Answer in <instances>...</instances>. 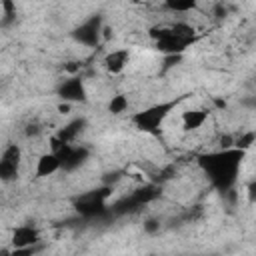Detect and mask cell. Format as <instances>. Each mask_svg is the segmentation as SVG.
<instances>
[{
	"instance_id": "7a4b0ae2",
	"label": "cell",
	"mask_w": 256,
	"mask_h": 256,
	"mask_svg": "<svg viewBox=\"0 0 256 256\" xmlns=\"http://www.w3.org/2000/svg\"><path fill=\"white\" fill-rule=\"evenodd\" d=\"M184 100V96L176 98V100H168V102H158V104H152L136 114H132V124L140 130V132H146V134H158L164 120L168 118V114Z\"/></svg>"
},
{
	"instance_id": "cb8c5ba5",
	"label": "cell",
	"mask_w": 256,
	"mask_h": 256,
	"mask_svg": "<svg viewBox=\"0 0 256 256\" xmlns=\"http://www.w3.org/2000/svg\"><path fill=\"white\" fill-rule=\"evenodd\" d=\"M42 132V128H40V124H28L26 126V136H36V134H40Z\"/></svg>"
},
{
	"instance_id": "7c38bea8",
	"label": "cell",
	"mask_w": 256,
	"mask_h": 256,
	"mask_svg": "<svg viewBox=\"0 0 256 256\" xmlns=\"http://www.w3.org/2000/svg\"><path fill=\"white\" fill-rule=\"evenodd\" d=\"M20 176V166L0 158V182H14Z\"/></svg>"
},
{
	"instance_id": "7402d4cb",
	"label": "cell",
	"mask_w": 256,
	"mask_h": 256,
	"mask_svg": "<svg viewBox=\"0 0 256 256\" xmlns=\"http://www.w3.org/2000/svg\"><path fill=\"white\" fill-rule=\"evenodd\" d=\"M214 16H216L218 20L226 18V16H228V8H226L224 4H216V6H214Z\"/></svg>"
},
{
	"instance_id": "ba28073f",
	"label": "cell",
	"mask_w": 256,
	"mask_h": 256,
	"mask_svg": "<svg viewBox=\"0 0 256 256\" xmlns=\"http://www.w3.org/2000/svg\"><path fill=\"white\" fill-rule=\"evenodd\" d=\"M128 60H130V52H128V48H118V50L108 52V54L104 56L102 64H104V68H106L110 74H120V72L126 68Z\"/></svg>"
},
{
	"instance_id": "9c48e42d",
	"label": "cell",
	"mask_w": 256,
	"mask_h": 256,
	"mask_svg": "<svg viewBox=\"0 0 256 256\" xmlns=\"http://www.w3.org/2000/svg\"><path fill=\"white\" fill-rule=\"evenodd\" d=\"M86 128V118H74L72 122H68L64 128H60L56 132V136L64 142V144H74V140L84 132Z\"/></svg>"
},
{
	"instance_id": "ffe728a7",
	"label": "cell",
	"mask_w": 256,
	"mask_h": 256,
	"mask_svg": "<svg viewBox=\"0 0 256 256\" xmlns=\"http://www.w3.org/2000/svg\"><path fill=\"white\" fill-rule=\"evenodd\" d=\"M218 144H220V150L234 148V136H232V134H222L220 140H218Z\"/></svg>"
},
{
	"instance_id": "d4e9b609",
	"label": "cell",
	"mask_w": 256,
	"mask_h": 256,
	"mask_svg": "<svg viewBox=\"0 0 256 256\" xmlns=\"http://www.w3.org/2000/svg\"><path fill=\"white\" fill-rule=\"evenodd\" d=\"M112 38V28L110 26H102V42H106V40H110Z\"/></svg>"
},
{
	"instance_id": "d6986e66",
	"label": "cell",
	"mask_w": 256,
	"mask_h": 256,
	"mask_svg": "<svg viewBox=\"0 0 256 256\" xmlns=\"http://www.w3.org/2000/svg\"><path fill=\"white\" fill-rule=\"evenodd\" d=\"M0 4H2V16H18L14 0H0Z\"/></svg>"
},
{
	"instance_id": "3957f363",
	"label": "cell",
	"mask_w": 256,
	"mask_h": 256,
	"mask_svg": "<svg viewBox=\"0 0 256 256\" xmlns=\"http://www.w3.org/2000/svg\"><path fill=\"white\" fill-rule=\"evenodd\" d=\"M102 26H104L102 16L100 14H92L84 22H80L70 34L78 44L88 46V48H96V46L102 44Z\"/></svg>"
},
{
	"instance_id": "484cf974",
	"label": "cell",
	"mask_w": 256,
	"mask_h": 256,
	"mask_svg": "<svg viewBox=\"0 0 256 256\" xmlns=\"http://www.w3.org/2000/svg\"><path fill=\"white\" fill-rule=\"evenodd\" d=\"M70 106H72L70 102H60V104H58V112H60V114H68V112H70Z\"/></svg>"
},
{
	"instance_id": "603a6c76",
	"label": "cell",
	"mask_w": 256,
	"mask_h": 256,
	"mask_svg": "<svg viewBox=\"0 0 256 256\" xmlns=\"http://www.w3.org/2000/svg\"><path fill=\"white\" fill-rule=\"evenodd\" d=\"M64 72H68V74L80 72V62H66V64H64Z\"/></svg>"
},
{
	"instance_id": "5bb4252c",
	"label": "cell",
	"mask_w": 256,
	"mask_h": 256,
	"mask_svg": "<svg viewBox=\"0 0 256 256\" xmlns=\"http://www.w3.org/2000/svg\"><path fill=\"white\" fill-rule=\"evenodd\" d=\"M164 6L170 12H190L198 6V0H164Z\"/></svg>"
},
{
	"instance_id": "52a82bcc",
	"label": "cell",
	"mask_w": 256,
	"mask_h": 256,
	"mask_svg": "<svg viewBox=\"0 0 256 256\" xmlns=\"http://www.w3.org/2000/svg\"><path fill=\"white\" fill-rule=\"evenodd\" d=\"M190 40L186 38H180L178 34L172 32V28H168V32L156 40V50L162 52L164 56H170V54H184V50L188 48Z\"/></svg>"
},
{
	"instance_id": "8fae6325",
	"label": "cell",
	"mask_w": 256,
	"mask_h": 256,
	"mask_svg": "<svg viewBox=\"0 0 256 256\" xmlns=\"http://www.w3.org/2000/svg\"><path fill=\"white\" fill-rule=\"evenodd\" d=\"M208 110H204V108H198V110H186L184 114H182V128L186 130V132H194V130H198V128H202V124L208 120Z\"/></svg>"
},
{
	"instance_id": "44dd1931",
	"label": "cell",
	"mask_w": 256,
	"mask_h": 256,
	"mask_svg": "<svg viewBox=\"0 0 256 256\" xmlns=\"http://www.w3.org/2000/svg\"><path fill=\"white\" fill-rule=\"evenodd\" d=\"M246 194H248V200H250V204H254V202H256V180H250V182H248Z\"/></svg>"
},
{
	"instance_id": "277c9868",
	"label": "cell",
	"mask_w": 256,
	"mask_h": 256,
	"mask_svg": "<svg viewBox=\"0 0 256 256\" xmlns=\"http://www.w3.org/2000/svg\"><path fill=\"white\" fill-rule=\"evenodd\" d=\"M56 96L62 100V102H88V92H86V86H84V80L80 76H70L66 80H62L58 86H56Z\"/></svg>"
},
{
	"instance_id": "4316f807",
	"label": "cell",
	"mask_w": 256,
	"mask_h": 256,
	"mask_svg": "<svg viewBox=\"0 0 256 256\" xmlns=\"http://www.w3.org/2000/svg\"><path fill=\"white\" fill-rule=\"evenodd\" d=\"M214 104H216L218 108H226V102H224V100H218V98H216V100H214Z\"/></svg>"
},
{
	"instance_id": "6da1fadb",
	"label": "cell",
	"mask_w": 256,
	"mask_h": 256,
	"mask_svg": "<svg viewBox=\"0 0 256 256\" xmlns=\"http://www.w3.org/2000/svg\"><path fill=\"white\" fill-rule=\"evenodd\" d=\"M244 156H246L244 150L228 148V150H220V152L200 156V166L210 176L212 184L218 186L222 192H226L236 182L238 168H240Z\"/></svg>"
},
{
	"instance_id": "ac0fdd59",
	"label": "cell",
	"mask_w": 256,
	"mask_h": 256,
	"mask_svg": "<svg viewBox=\"0 0 256 256\" xmlns=\"http://www.w3.org/2000/svg\"><path fill=\"white\" fill-rule=\"evenodd\" d=\"M144 232H146V234H156V232H160V220H158V218H146V220H144Z\"/></svg>"
},
{
	"instance_id": "2e32d148",
	"label": "cell",
	"mask_w": 256,
	"mask_h": 256,
	"mask_svg": "<svg viewBox=\"0 0 256 256\" xmlns=\"http://www.w3.org/2000/svg\"><path fill=\"white\" fill-rule=\"evenodd\" d=\"M172 32L174 34H178L180 38H186V40H194V36H196V28L192 26V24H188V22H176L174 26H172Z\"/></svg>"
},
{
	"instance_id": "83f0119b",
	"label": "cell",
	"mask_w": 256,
	"mask_h": 256,
	"mask_svg": "<svg viewBox=\"0 0 256 256\" xmlns=\"http://www.w3.org/2000/svg\"><path fill=\"white\" fill-rule=\"evenodd\" d=\"M130 2H132V4H138V2H142V0H130Z\"/></svg>"
},
{
	"instance_id": "e0dca14e",
	"label": "cell",
	"mask_w": 256,
	"mask_h": 256,
	"mask_svg": "<svg viewBox=\"0 0 256 256\" xmlns=\"http://www.w3.org/2000/svg\"><path fill=\"white\" fill-rule=\"evenodd\" d=\"M254 140H256V134H254V130H248V132L240 134L238 138H234V148H238V150H244V152H248V150L252 148Z\"/></svg>"
},
{
	"instance_id": "4fadbf2b",
	"label": "cell",
	"mask_w": 256,
	"mask_h": 256,
	"mask_svg": "<svg viewBox=\"0 0 256 256\" xmlns=\"http://www.w3.org/2000/svg\"><path fill=\"white\" fill-rule=\"evenodd\" d=\"M126 110H128V98H126V94H114L110 98V102H108V112L114 114V116H118V114H124Z\"/></svg>"
},
{
	"instance_id": "9a60e30c",
	"label": "cell",
	"mask_w": 256,
	"mask_h": 256,
	"mask_svg": "<svg viewBox=\"0 0 256 256\" xmlns=\"http://www.w3.org/2000/svg\"><path fill=\"white\" fill-rule=\"evenodd\" d=\"M0 158L2 160H8V162H12V164H18L20 166V162H22V148L18 146V144H8L4 150H2V154H0Z\"/></svg>"
},
{
	"instance_id": "30bf717a",
	"label": "cell",
	"mask_w": 256,
	"mask_h": 256,
	"mask_svg": "<svg viewBox=\"0 0 256 256\" xmlns=\"http://www.w3.org/2000/svg\"><path fill=\"white\" fill-rule=\"evenodd\" d=\"M60 170V158L54 154V152H46L38 158L36 162V176L38 178H46V176H52L54 172Z\"/></svg>"
},
{
	"instance_id": "8992f818",
	"label": "cell",
	"mask_w": 256,
	"mask_h": 256,
	"mask_svg": "<svg viewBox=\"0 0 256 256\" xmlns=\"http://www.w3.org/2000/svg\"><path fill=\"white\" fill-rule=\"evenodd\" d=\"M40 242V230L32 224H22V226H16L12 230V236H10V244H12V250H22V248H30L34 244Z\"/></svg>"
},
{
	"instance_id": "5b68a950",
	"label": "cell",
	"mask_w": 256,
	"mask_h": 256,
	"mask_svg": "<svg viewBox=\"0 0 256 256\" xmlns=\"http://www.w3.org/2000/svg\"><path fill=\"white\" fill-rule=\"evenodd\" d=\"M60 158V170H76L88 160V148L84 146H74V144H64L58 152H54Z\"/></svg>"
}]
</instances>
